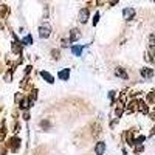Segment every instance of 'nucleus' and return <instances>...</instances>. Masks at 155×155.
Instances as JSON below:
<instances>
[{"label": "nucleus", "mask_w": 155, "mask_h": 155, "mask_svg": "<svg viewBox=\"0 0 155 155\" xmlns=\"http://www.w3.org/2000/svg\"><path fill=\"white\" fill-rule=\"evenodd\" d=\"M50 34H51V26H50V25H42L39 28L40 39H47V37H50Z\"/></svg>", "instance_id": "nucleus-1"}, {"label": "nucleus", "mask_w": 155, "mask_h": 155, "mask_svg": "<svg viewBox=\"0 0 155 155\" xmlns=\"http://www.w3.org/2000/svg\"><path fill=\"white\" fill-rule=\"evenodd\" d=\"M22 42H24L25 45H30L31 42H33V39H31V36H26V37H25L24 40H22Z\"/></svg>", "instance_id": "nucleus-11"}, {"label": "nucleus", "mask_w": 155, "mask_h": 155, "mask_svg": "<svg viewBox=\"0 0 155 155\" xmlns=\"http://www.w3.org/2000/svg\"><path fill=\"white\" fill-rule=\"evenodd\" d=\"M141 76H143V78H152L154 71L150 70V68H143V70H141Z\"/></svg>", "instance_id": "nucleus-7"}, {"label": "nucleus", "mask_w": 155, "mask_h": 155, "mask_svg": "<svg viewBox=\"0 0 155 155\" xmlns=\"http://www.w3.org/2000/svg\"><path fill=\"white\" fill-rule=\"evenodd\" d=\"M122 16H124L126 20H132L135 16V10L134 8H124V10H122Z\"/></svg>", "instance_id": "nucleus-2"}, {"label": "nucleus", "mask_w": 155, "mask_h": 155, "mask_svg": "<svg viewBox=\"0 0 155 155\" xmlns=\"http://www.w3.org/2000/svg\"><path fill=\"white\" fill-rule=\"evenodd\" d=\"M40 76H42L44 79H47V82H50V84L54 82V81H53V76L50 75V73H47V71H42V73H40Z\"/></svg>", "instance_id": "nucleus-9"}, {"label": "nucleus", "mask_w": 155, "mask_h": 155, "mask_svg": "<svg viewBox=\"0 0 155 155\" xmlns=\"http://www.w3.org/2000/svg\"><path fill=\"white\" fill-rule=\"evenodd\" d=\"M82 45H75V47H71V51L75 56H81V51H82Z\"/></svg>", "instance_id": "nucleus-8"}, {"label": "nucleus", "mask_w": 155, "mask_h": 155, "mask_svg": "<svg viewBox=\"0 0 155 155\" xmlns=\"http://www.w3.org/2000/svg\"><path fill=\"white\" fill-rule=\"evenodd\" d=\"M98 20H99V14L96 12V14H95V17H93V25H96V24H98Z\"/></svg>", "instance_id": "nucleus-12"}, {"label": "nucleus", "mask_w": 155, "mask_h": 155, "mask_svg": "<svg viewBox=\"0 0 155 155\" xmlns=\"http://www.w3.org/2000/svg\"><path fill=\"white\" fill-rule=\"evenodd\" d=\"M104 150H106V143H102V141H101V143H98L96 147H95V154H96V155H102Z\"/></svg>", "instance_id": "nucleus-4"}, {"label": "nucleus", "mask_w": 155, "mask_h": 155, "mask_svg": "<svg viewBox=\"0 0 155 155\" xmlns=\"http://www.w3.org/2000/svg\"><path fill=\"white\" fill-rule=\"evenodd\" d=\"M87 19H89V10H81V12H79V22L85 24Z\"/></svg>", "instance_id": "nucleus-5"}, {"label": "nucleus", "mask_w": 155, "mask_h": 155, "mask_svg": "<svg viewBox=\"0 0 155 155\" xmlns=\"http://www.w3.org/2000/svg\"><path fill=\"white\" fill-rule=\"evenodd\" d=\"M116 76H121V78H124V79H127V73L122 70V68H116Z\"/></svg>", "instance_id": "nucleus-10"}, {"label": "nucleus", "mask_w": 155, "mask_h": 155, "mask_svg": "<svg viewBox=\"0 0 155 155\" xmlns=\"http://www.w3.org/2000/svg\"><path fill=\"white\" fill-rule=\"evenodd\" d=\"M81 37V33H79V30H71V33H70V40L71 42H75V40H78Z\"/></svg>", "instance_id": "nucleus-6"}, {"label": "nucleus", "mask_w": 155, "mask_h": 155, "mask_svg": "<svg viewBox=\"0 0 155 155\" xmlns=\"http://www.w3.org/2000/svg\"><path fill=\"white\" fill-rule=\"evenodd\" d=\"M68 76H70V68H64V70H61L57 73V78H59V79H62V81H67Z\"/></svg>", "instance_id": "nucleus-3"}]
</instances>
